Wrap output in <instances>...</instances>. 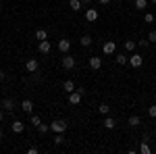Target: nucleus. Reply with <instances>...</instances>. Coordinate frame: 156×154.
Wrapping results in <instances>:
<instances>
[{
    "instance_id": "obj_1",
    "label": "nucleus",
    "mask_w": 156,
    "mask_h": 154,
    "mask_svg": "<svg viewBox=\"0 0 156 154\" xmlns=\"http://www.w3.org/2000/svg\"><path fill=\"white\" fill-rule=\"evenodd\" d=\"M50 131H54V133H65V131H67V123H65V121H52V123H50Z\"/></svg>"
},
{
    "instance_id": "obj_2",
    "label": "nucleus",
    "mask_w": 156,
    "mask_h": 154,
    "mask_svg": "<svg viewBox=\"0 0 156 154\" xmlns=\"http://www.w3.org/2000/svg\"><path fill=\"white\" fill-rule=\"evenodd\" d=\"M79 102H81V92H79V90L71 92V94H69V104H71V106H77Z\"/></svg>"
},
{
    "instance_id": "obj_3",
    "label": "nucleus",
    "mask_w": 156,
    "mask_h": 154,
    "mask_svg": "<svg viewBox=\"0 0 156 154\" xmlns=\"http://www.w3.org/2000/svg\"><path fill=\"white\" fill-rule=\"evenodd\" d=\"M115 50H117V44H115L112 40L104 42V46H102V52H104V54H115Z\"/></svg>"
},
{
    "instance_id": "obj_4",
    "label": "nucleus",
    "mask_w": 156,
    "mask_h": 154,
    "mask_svg": "<svg viewBox=\"0 0 156 154\" xmlns=\"http://www.w3.org/2000/svg\"><path fill=\"white\" fill-rule=\"evenodd\" d=\"M75 63H77L75 56H69V54H67V56H62V69H73V67H75Z\"/></svg>"
},
{
    "instance_id": "obj_5",
    "label": "nucleus",
    "mask_w": 156,
    "mask_h": 154,
    "mask_svg": "<svg viewBox=\"0 0 156 154\" xmlns=\"http://www.w3.org/2000/svg\"><path fill=\"white\" fill-rule=\"evenodd\" d=\"M37 67H40V65H37V60H36V59H29L27 63H25V71H27V73H36V71H37Z\"/></svg>"
},
{
    "instance_id": "obj_6",
    "label": "nucleus",
    "mask_w": 156,
    "mask_h": 154,
    "mask_svg": "<svg viewBox=\"0 0 156 154\" xmlns=\"http://www.w3.org/2000/svg\"><path fill=\"white\" fill-rule=\"evenodd\" d=\"M69 48H71V40H67V38H62L58 42V50L62 52V54H67L69 52Z\"/></svg>"
},
{
    "instance_id": "obj_7",
    "label": "nucleus",
    "mask_w": 156,
    "mask_h": 154,
    "mask_svg": "<svg viewBox=\"0 0 156 154\" xmlns=\"http://www.w3.org/2000/svg\"><path fill=\"white\" fill-rule=\"evenodd\" d=\"M100 67H102V59H100V56H90V69L98 71Z\"/></svg>"
},
{
    "instance_id": "obj_8",
    "label": "nucleus",
    "mask_w": 156,
    "mask_h": 154,
    "mask_svg": "<svg viewBox=\"0 0 156 154\" xmlns=\"http://www.w3.org/2000/svg\"><path fill=\"white\" fill-rule=\"evenodd\" d=\"M85 19H87L90 23L98 21V11H96V9H87V11H85Z\"/></svg>"
},
{
    "instance_id": "obj_9",
    "label": "nucleus",
    "mask_w": 156,
    "mask_h": 154,
    "mask_svg": "<svg viewBox=\"0 0 156 154\" xmlns=\"http://www.w3.org/2000/svg\"><path fill=\"white\" fill-rule=\"evenodd\" d=\"M129 63H131V67H135V69H137V67H142V63H144V59H142L140 54H133L131 59H129Z\"/></svg>"
},
{
    "instance_id": "obj_10",
    "label": "nucleus",
    "mask_w": 156,
    "mask_h": 154,
    "mask_svg": "<svg viewBox=\"0 0 156 154\" xmlns=\"http://www.w3.org/2000/svg\"><path fill=\"white\" fill-rule=\"evenodd\" d=\"M12 131H15V133H23V129H25V125L23 123H21V121H12Z\"/></svg>"
},
{
    "instance_id": "obj_11",
    "label": "nucleus",
    "mask_w": 156,
    "mask_h": 154,
    "mask_svg": "<svg viewBox=\"0 0 156 154\" xmlns=\"http://www.w3.org/2000/svg\"><path fill=\"white\" fill-rule=\"evenodd\" d=\"M40 52H42V54H48L50 52V42L48 40H42V42H40Z\"/></svg>"
},
{
    "instance_id": "obj_12",
    "label": "nucleus",
    "mask_w": 156,
    "mask_h": 154,
    "mask_svg": "<svg viewBox=\"0 0 156 154\" xmlns=\"http://www.w3.org/2000/svg\"><path fill=\"white\" fill-rule=\"evenodd\" d=\"M62 88H65V92H67V94L75 92V83H73V79H67V81L62 83Z\"/></svg>"
},
{
    "instance_id": "obj_13",
    "label": "nucleus",
    "mask_w": 156,
    "mask_h": 154,
    "mask_svg": "<svg viewBox=\"0 0 156 154\" xmlns=\"http://www.w3.org/2000/svg\"><path fill=\"white\" fill-rule=\"evenodd\" d=\"M2 108H4L6 113H11V110H15V102H12L11 98H9V100H2Z\"/></svg>"
},
{
    "instance_id": "obj_14",
    "label": "nucleus",
    "mask_w": 156,
    "mask_h": 154,
    "mask_svg": "<svg viewBox=\"0 0 156 154\" xmlns=\"http://www.w3.org/2000/svg\"><path fill=\"white\" fill-rule=\"evenodd\" d=\"M104 127H106V129H115V127H117V121L112 117H106L104 119Z\"/></svg>"
},
{
    "instance_id": "obj_15",
    "label": "nucleus",
    "mask_w": 156,
    "mask_h": 154,
    "mask_svg": "<svg viewBox=\"0 0 156 154\" xmlns=\"http://www.w3.org/2000/svg\"><path fill=\"white\" fill-rule=\"evenodd\" d=\"M21 108H23L25 113H31V110H34V102H31V100H23Z\"/></svg>"
},
{
    "instance_id": "obj_16",
    "label": "nucleus",
    "mask_w": 156,
    "mask_h": 154,
    "mask_svg": "<svg viewBox=\"0 0 156 154\" xmlns=\"http://www.w3.org/2000/svg\"><path fill=\"white\" fill-rule=\"evenodd\" d=\"M69 6H71L73 11H81L83 4H81V0H69Z\"/></svg>"
},
{
    "instance_id": "obj_17",
    "label": "nucleus",
    "mask_w": 156,
    "mask_h": 154,
    "mask_svg": "<svg viewBox=\"0 0 156 154\" xmlns=\"http://www.w3.org/2000/svg\"><path fill=\"white\" fill-rule=\"evenodd\" d=\"M127 123H129V125H131V127H137V125H140V123H142V121H140V117H137V115H131V117H129V121H127Z\"/></svg>"
},
{
    "instance_id": "obj_18",
    "label": "nucleus",
    "mask_w": 156,
    "mask_h": 154,
    "mask_svg": "<svg viewBox=\"0 0 156 154\" xmlns=\"http://www.w3.org/2000/svg\"><path fill=\"white\" fill-rule=\"evenodd\" d=\"M146 6H148V0H135V9L137 11H146Z\"/></svg>"
},
{
    "instance_id": "obj_19",
    "label": "nucleus",
    "mask_w": 156,
    "mask_h": 154,
    "mask_svg": "<svg viewBox=\"0 0 156 154\" xmlns=\"http://www.w3.org/2000/svg\"><path fill=\"white\" fill-rule=\"evenodd\" d=\"M36 38L42 42V40H48V34H46V29H37L36 31Z\"/></svg>"
},
{
    "instance_id": "obj_20",
    "label": "nucleus",
    "mask_w": 156,
    "mask_h": 154,
    "mask_svg": "<svg viewBox=\"0 0 156 154\" xmlns=\"http://www.w3.org/2000/svg\"><path fill=\"white\" fill-rule=\"evenodd\" d=\"M135 46H137V42H135V40H127V42H125V50H129V52L135 50Z\"/></svg>"
},
{
    "instance_id": "obj_21",
    "label": "nucleus",
    "mask_w": 156,
    "mask_h": 154,
    "mask_svg": "<svg viewBox=\"0 0 156 154\" xmlns=\"http://www.w3.org/2000/svg\"><path fill=\"white\" fill-rule=\"evenodd\" d=\"M79 44H81V46H92V38H90V36H81Z\"/></svg>"
},
{
    "instance_id": "obj_22",
    "label": "nucleus",
    "mask_w": 156,
    "mask_h": 154,
    "mask_svg": "<svg viewBox=\"0 0 156 154\" xmlns=\"http://www.w3.org/2000/svg\"><path fill=\"white\" fill-rule=\"evenodd\" d=\"M36 129L40 131V133H46V131H50V125H44V123H40V125H37Z\"/></svg>"
},
{
    "instance_id": "obj_23",
    "label": "nucleus",
    "mask_w": 156,
    "mask_h": 154,
    "mask_svg": "<svg viewBox=\"0 0 156 154\" xmlns=\"http://www.w3.org/2000/svg\"><path fill=\"white\" fill-rule=\"evenodd\" d=\"M98 110H100L102 115H108V110H110V106H108V104H100V106H98Z\"/></svg>"
},
{
    "instance_id": "obj_24",
    "label": "nucleus",
    "mask_w": 156,
    "mask_h": 154,
    "mask_svg": "<svg viewBox=\"0 0 156 154\" xmlns=\"http://www.w3.org/2000/svg\"><path fill=\"white\" fill-rule=\"evenodd\" d=\"M140 152H144V154H150V146H148V144H142V146H140Z\"/></svg>"
},
{
    "instance_id": "obj_25",
    "label": "nucleus",
    "mask_w": 156,
    "mask_h": 154,
    "mask_svg": "<svg viewBox=\"0 0 156 154\" xmlns=\"http://www.w3.org/2000/svg\"><path fill=\"white\" fill-rule=\"evenodd\" d=\"M144 21H146V23H152V21H154V15H152V13H146V15H144Z\"/></svg>"
},
{
    "instance_id": "obj_26",
    "label": "nucleus",
    "mask_w": 156,
    "mask_h": 154,
    "mask_svg": "<svg viewBox=\"0 0 156 154\" xmlns=\"http://www.w3.org/2000/svg\"><path fill=\"white\" fill-rule=\"evenodd\" d=\"M62 140H65V138H62V133H56V138H54V146L62 144Z\"/></svg>"
},
{
    "instance_id": "obj_27",
    "label": "nucleus",
    "mask_w": 156,
    "mask_h": 154,
    "mask_svg": "<svg viewBox=\"0 0 156 154\" xmlns=\"http://www.w3.org/2000/svg\"><path fill=\"white\" fill-rule=\"evenodd\" d=\"M117 63H119V65H125V63H127V56H123V54H117Z\"/></svg>"
},
{
    "instance_id": "obj_28",
    "label": "nucleus",
    "mask_w": 156,
    "mask_h": 154,
    "mask_svg": "<svg viewBox=\"0 0 156 154\" xmlns=\"http://www.w3.org/2000/svg\"><path fill=\"white\" fill-rule=\"evenodd\" d=\"M148 115H150L152 119H156V104H154V106H150V108H148Z\"/></svg>"
},
{
    "instance_id": "obj_29",
    "label": "nucleus",
    "mask_w": 156,
    "mask_h": 154,
    "mask_svg": "<svg viewBox=\"0 0 156 154\" xmlns=\"http://www.w3.org/2000/svg\"><path fill=\"white\" fill-rule=\"evenodd\" d=\"M40 123H42V121H40V117H36V115H34V117H31V125H34V127H37Z\"/></svg>"
},
{
    "instance_id": "obj_30",
    "label": "nucleus",
    "mask_w": 156,
    "mask_h": 154,
    "mask_svg": "<svg viewBox=\"0 0 156 154\" xmlns=\"http://www.w3.org/2000/svg\"><path fill=\"white\" fill-rule=\"evenodd\" d=\"M150 42H156V31H150V36H148Z\"/></svg>"
},
{
    "instance_id": "obj_31",
    "label": "nucleus",
    "mask_w": 156,
    "mask_h": 154,
    "mask_svg": "<svg viewBox=\"0 0 156 154\" xmlns=\"http://www.w3.org/2000/svg\"><path fill=\"white\" fill-rule=\"evenodd\" d=\"M148 42H150V40H140V46L146 48V46H148Z\"/></svg>"
},
{
    "instance_id": "obj_32",
    "label": "nucleus",
    "mask_w": 156,
    "mask_h": 154,
    "mask_svg": "<svg viewBox=\"0 0 156 154\" xmlns=\"http://www.w3.org/2000/svg\"><path fill=\"white\" fill-rule=\"evenodd\" d=\"M4 77H6V73H4V71H0V81H4Z\"/></svg>"
},
{
    "instance_id": "obj_33",
    "label": "nucleus",
    "mask_w": 156,
    "mask_h": 154,
    "mask_svg": "<svg viewBox=\"0 0 156 154\" xmlns=\"http://www.w3.org/2000/svg\"><path fill=\"white\" fill-rule=\"evenodd\" d=\"M98 2H100V4H108L110 0H98Z\"/></svg>"
},
{
    "instance_id": "obj_34",
    "label": "nucleus",
    "mask_w": 156,
    "mask_h": 154,
    "mask_svg": "<svg viewBox=\"0 0 156 154\" xmlns=\"http://www.w3.org/2000/svg\"><path fill=\"white\" fill-rule=\"evenodd\" d=\"M2 119H4V113H2V110H0V121H2Z\"/></svg>"
},
{
    "instance_id": "obj_35",
    "label": "nucleus",
    "mask_w": 156,
    "mask_h": 154,
    "mask_svg": "<svg viewBox=\"0 0 156 154\" xmlns=\"http://www.w3.org/2000/svg\"><path fill=\"white\" fill-rule=\"evenodd\" d=\"M87 2H90V0H81V4H83V6H85V4H87Z\"/></svg>"
},
{
    "instance_id": "obj_36",
    "label": "nucleus",
    "mask_w": 156,
    "mask_h": 154,
    "mask_svg": "<svg viewBox=\"0 0 156 154\" xmlns=\"http://www.w3.org/2000/svg\"><path fill=\"white\" fill-rule=\"evenodd\" d=\"M0 140H2V129H0Z\"/></svg>"
},
{
    "instance_id": "obj_37",
    "label": "nucleus",
    "mask_w": 156,
    "mask_h": 154,
    "mask_svg": "<svg viewBox=\"0 0 156 154\" xmlns=\"http://www.w3.org/2000/svg\"><path fill=\"white\" fill-rule=\"evenodd\" d=\"M150 2H154V4H156V0H150Z\"/></svg>"
},
{
    "instance_id": "obj_38",
    "label": "nucleus",
    "mask_w": 156,
    "mask_h": 154,
    "mask_svg": "<svg viewBox=\"0 0 156 154\" xmlns=\"http://www.w3.org/2000/svg\"><path fill=\"white\" fill-rule=\"evenodd\" d=\"M0 2H2V0H0Z\"/></svg>"
}]
</instances>
